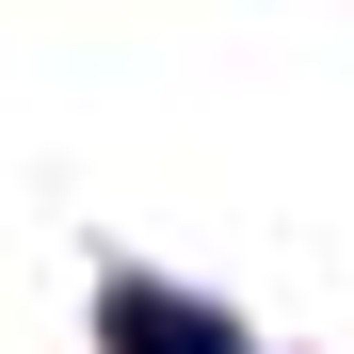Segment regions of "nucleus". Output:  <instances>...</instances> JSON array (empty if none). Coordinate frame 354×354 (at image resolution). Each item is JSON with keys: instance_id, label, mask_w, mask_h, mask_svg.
Segmentation results:
<instances>
[{"instance_id": "obj_1", "label": "nucleus", "mask_w": 354, "mask_h": 354, "mask_svg": "<svg viewBox=\"0 0 354 354\" xmlns=\"http://www.w3.org/2000/svg\"><path fill=\"white\" fill-rule=\"evenodd\" d=\"M113 354H242V322H225V306H177V290H113Z\"/></svg>"}]
</instances>
